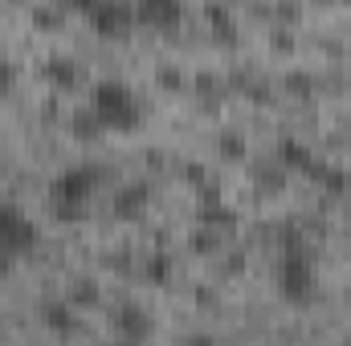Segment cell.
<instances>
[{"label": "cell", "mask_w": 351, "mask_h": 346, "mask_svg": "<svg viewBox=\"0 0 351 346\" xmlns=\"http://www.w3.org/2000/svg\"><path fill=\"white\" fill-rule=\"evenodd\" d=\"M86 106L98 114V122L106 131H119V135H131L143 122V102H139V94L127 86L123 78H98L90 86Z\"/></svg>", "instance_id": "1"}, {"label": "cell", "mask_w": 351, "mask_h": 346, "mask_svg": "<svg viewBox=\"0 0 351 346\" xmlns=\"http://www.w3.org/2000/svg\"><path fill=\"white\" fill-rule=\"evenodd\" d=\"M102 183V172L94 163H70L49 179V212L58 220H82Z\"/></svg>", "instance_id": "2"}, {"label": "cell", "mask_w": 351, "mask_h": 346, "mask_svg": "<svg viewBox=\"0 0 351 346\" xmlns=\"http://www.w3.org/2000/svg\"><path fill=\"white\" fill-rule=\"evenodd\" d=\"M278 289L286 302H311L315 297V261L298 237H286V249L278 257Z\"/></svg>", "instance_id": "3"}, {"label": "cell", "mask_w": 351, "mask_h": 346, "mask_svg": "<svg viewBox=\"0 0 351 346\" xmlns=\"http://www.w3.org/2000/svg\"><path fill=\"white\" fill-rule=\"evenodd\" d=\"M37 245H41V228H37V220H33L21 204L0 200V253L12 261V257L33 253Z\"/></svg>", "instance_id": "4"}, {"label": "cell", "mask_w": 351, "mask_h": 346, "mask_svg": "<svg viewBox=\"0 0 351 346\" xmlns=\"http://www.w3.org/2000/svg\"><path fill=\"white\" fill-rule=\"evenodd\" d=\"M86 21L102 37H123L135 25V4H123V0H90Z\"/></svg>", "instance_id": "5"}, {"label": "cell", "mask_w": 351, "mask_h": 346, "mask_svg": "<svg viewBox=\"0 0 351 346\" xmlns=\"http://www.w3.org/2000/svg\"><path fill=\"white\" fill-rule=\"evenodd\" d=\"M110 326H114V334L123 338V343H143L147 334H152V326H156V318L143 310V302H119L114 310H110Z\"/></svg>", "instance_id": "6"}, {"label": "cell", "mask_w": 351, "mask_h": 346, "mask_svg": "<svg viewBox=\"0 0 351 346\" xmlns=\"http://www.w3.org/2000/svg\"><path fill=\"white\" fill-rule=\"evenodd\" d=\"M147 204H152V187H147L143 179H131V183H123V187L110 196V212H114L119 220H143Z\"/></svg>", "instance_id": "7"}, {"label": "cell", "mask_w": 351, "mask_h": 346, "mask_svg": "<svg viewBox=\"0 0 351 346\" xmlns=\"http://www.w3.org/2000/svg\"><path fill=\"white\" fill-rule=\"evenodd\" d=\"M41 78L58 90H74L82 82V62L74 53H62V49L58 53H45L41 57Z\"/></svg>", "instance_id": "8"}, {"label": "cell", "mask_w": 351, "mask_h": 346, "mask_svg": "<svg viewBox=\"0 0 351 346\" xmlns=\"http://www.w3.org/2000/svg\"><path fill=\"white\" fill-rule=\"evenodd\" d=\"M37 318H41V326H45L49 334H58V338H70V334L78 330V314H74V306H70L66 297H41Z\"/></svg>", "instance_id": "9"}, {"label": "cell", "mask_w": 351, "mask_h": 346, "mask_svg": "<svg viewBox=\"0 0 351 346\" xmlns=\"http://www.w3.org/2000/svg\"><path fill=\"white\" fill-rule=\"evenodd\" d=\"M180 16H184V4L180 0H143V4H135V25L172 29Z\"/></svg>", "instance_id": "10"}, {"label": "cell", "mask_w": 351, "mask_h": 346, "mask_svg": "<svg viewBox=\"0 0 351 346\" xmlns=\"http://www.w3.org/2000/svg\"><path fill=\"white\" fill-rule=\"evenodd\" d=\"M278 168H290V172H306L315 175L319 168V155L302 143V139H294V135H286L282 143H278Z\"/></svg>", "instance_id": "11"}, {"label": "cell", "mask_w": 351, "mask_h": 346, "mask_svg": "<svg viewBox=\"0 0 351 346\" xmlns=\"http://www.w3.org/2000/svg\"><path fill=\"white\" fill-rule=\"evenodd\" d=\"M70 127H74V139H98L106 127L98 122V114L90 110V106H82V110H74V118H70Z\"/></svg>", "instance_id": "12"}, {"label": "cell", "mask_w": 351, "mask_h": 346, "mask_svg": "<svg viewBox=\"0 0 351 346\" xmlns=\"http://www.w3.org/2000/svg\"><path fill=\"white\" fill-rule=\"evenodd\" d=\"M204 16H208V25H213V29H217L225 41L237 33V21H233V12H229L225 4H208V8H204Z\"/></svg>", "instance_id": "13"}, {"label": "cell", "mask_w": 351, "mask_h": 346, "mask_svg": "<svg viewBox=\"0 0 351 346\" xmlns=\"http://www.w3.org/2000/svg\"><path fill=\"white\" fill-rule=\"evenodd\" d=\"M66 302H70V306H90V302H98V285H94L90 277H74Z\"/></svg>", "instance_id": "14"}, {"label": "cell", "mask_w": 351, "mask_h": 346, "mask_svg": "<svg viewBox=\"0 0 351 346\" xmlns=\"http://www.w3.org/2000/svg\"><path fill=\"white\" fill-rule=\"evenodd\" d=\"M168 273H172L168 253H156V257H147V265H143V277H152V281H168Z\"/></svg>", "instance_id": "15"}, {"label": "cell", "mask_w": 351, "mask_h": 346, "mask_svg": "<svg viewBox=\"0 0 351 346\" xmlns=\"http://www.w3.org/2000/svg\"><path fill=\"white\" fill-rule=\"evenodd\" d=\"M33 21L45 25V29H53V25L66 21V8H58V4H37V8H33Z\"/></svg>", "instance_id": "16"}, {"label": "cell", "mask_w": 351, "mask_h": 346, "mask_svg": "<svg viewBox=\"0 0 351 346\" xmlns=\"http://www.w3.org/2000/svg\"><path fill=\"white\" fill-rule=\"evenodd\" d=\"M221 155H229V159H245V139L233 135V131H225V135H221Z\"/></svg>", "instance_id": "17"}, {"label": "cell", "mask_w": 351, "mask_h": 346, "mask_svg": "<svg viewBox=\"0 0 351 346\" xmlns=\"http://www.w3.org/2000/svg\"><path fill=\"white\" fill-rule=\"evenodd\" d=\"M192 245H196L200 253H217V249H221V232H213V228H196Z\"/></svg>", "instance_id": "18"}, {"label": "cell", "mask_w": 351, "mask_h": 346, "mask_svg": "<svg viewBox=\"0 0 351 346\" xmlns=\"http://www.w3.org/2000/svg\"><path fill=\"white\" fill-rule=\"evenodd\" d=\"M12 86H16V62L0 53V98H4Z\"/></svg>", "instance_id": "19"}, {"label": "cell", "mask_w": 351, "mask_h": 346, "mask_svg": "<svg viewBox=\"0 0 351 346\" xmlns=\"http://www.w3.org/2000/svg\"><path fill=\"white\" fill-rule=\"evenodd\" d=\"M184 346H217L213 334H192V338H184Z\"/></svg>", "instance_id": "20"}, {"label": "cell", "mask_w": 351, "mask_h": 346, "mask_svg": "<svg viewBox=\"0 0 351 346\" xmlns=\"http://www.w3.org/2000/svg\"><path fill=\"white\" fill-rule=\"evenodd\" d=\"M286 82H290V86H294V90H311V78H302V74H290Z\"/></svg>", "instance_id": "21"}, {"label": "cell", "mask_w": 351, "mask_h": 346, "mask_svg": "<svg viewBox=\"0 0 351 346\" xmlns=\"http://www.w3.org/2000/svg\"><path fill=\"white\" fill-rule=\"evenodd\" d=\"M8 265H12V261H8V257H4V253H0V277L8 273Z\"/></svg>", "instance_id": "22"}, {"label": "cell", "mask_w": 351, "mask_h": 346, "mask_svg": "<svg viewBox=\"0 0 351 346\" xmlns=\"http://www.w3.org/2000/svg\"><path fill=\"white\" fill-rule=\"evenodd\" d=\"M102 346H135V343H123V338H114V343H102Z\"/></svg>", "instance_id": "23"}, {"label": "cell", "mask_w": 351, "mask_h": 346, "mask_svg": "<svg viewBox=\"0 0 351 346\" xmlns=\"http://www.w3.org/2000/svg\"><path fill=\"white\" fill-rule=\"evenodd\" d=\"M348 346H351V338H348Z\"/></svg>", "instance_id": "24"}]
</instances>
